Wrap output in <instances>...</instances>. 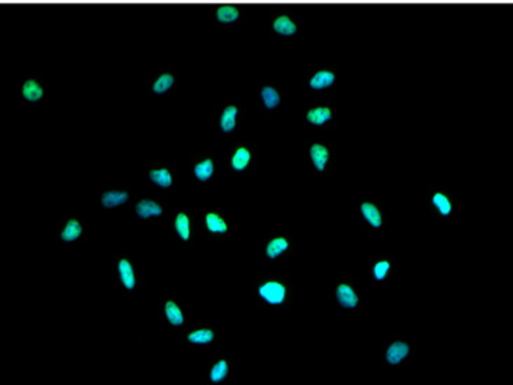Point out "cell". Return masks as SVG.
<instances>
[{
	"label": "cell",
	"mask_w": 513,
	"mask_h": 385,
	"mask_svg": "<svg viewBox=\"0 0 513 385\" xmlns=\"http://www.w3.org/2000/svg\"><path fill=\"white\" fill-rule=\"evenodd\" d=\"M303 165L306 173L316 177L333 175L337 171V143L313 142L303 143Z\"/></svg>",
	"instance_id": "10"
},
{
	"label": "cell",
	"mask_w": 513,
	"mask_h": 385,
	"mask_svg": "<svg viewBox=\"0 0 513 385\" xmlns=\"http://www.w3.org/2000/svg\"><path fill=\"white\" fill-rule=\"evenodd\" d=\"M303 34V20L296 13V10L279 9L271 10L270 37L276 41H291Z\"/></svg>",
	"instance_id": "19"
},
{
	"label": "cell",
	"mask_w": 513,
	"mask_h": 385,
	"mask_svg": "<svg viewBox=\"0 0 513 385\" xmlns=\"http://www.w3.org/2000/svg\"><path fill=\"white\" fill-rule=\"evenodd\" d=\"M180 72L176 65H158L148 76V92L153 97H173L180 92Z\"/></svg>",
	"instance_id": "20"
},
{
	"label": "cell",
	"mask_w": 513,
	"mask_h": 385,
	"mask_svg": "<svg viewBox=\"0 0 513 385\" xmlns=\"http://www.w3.org/2000/svg\"><path fill=\"white\" fill-rule=\"evenodd\" d=\"M55 238L65 246H76L90 240V228L79 212H69L55 226Z\"/></svg>",
	"instance_id": "21"
},
{
	"label": "cell",
	"mask_w": 513,
	"mask_h": 385,
	"mask_svg": "<svg viewBox=\"0 0 513 385\" xmlns=\"http://www.w3.org/2000/svg\"><path fill=\"white\" fill-rule=\"evenodd\" d=\"M248 6L244 7L243 0L235 4V0H229L223 4L222 0H218L212 4L211 10V19L218 29L236 30L240 29L248 22Z\"/></svg>",
	"instance_id": "24"
},
{
	"label": "cell",
	"mask_w": 513,
	"mask_h": 385,
	"mask_svg": "<svg viewBox=\"0 0 513 385\" xmlns=\"http://www.w3.org/2000/svg\"><path fill=\"white\" fill-rule=\"evenodd\" d=\"M359 228L376 234L384 240V234L393 220V209L387 208L381 198H361L358 201Z\"/></svg>",
	"instance_id": "11"
},
{
	"label": "cell",
	"mask_w": 513,
	"mask_h": 385,
	"mask_svg": "<svg viewBox=\"0 0 513 385\" xmlns=\"http://www.w3.org/2000/svg\"><path fill=\"white\" fill-rule=\"evenodd\" d=\"M180 342L193 354H212L223 342V329L213 322L191 321L190 326L180 332Z\"/></svg>",
	"instance_id": "7"
},
{
	"label": "cell",
	"mask_w": 513,
	"mask_h": 385,
	"mask_svg": "<svg viewBox=\"0 0 513 385\" xmlns=\"http://www.w3.org/2000/svg\"><path fill=\"white\" fill-rule=\"evenodd\" d=\"M302 123L311 132H326L339 128L338 110L333 100H316L302 111Z\"/></svg>",
	"instance_id": "17"
},
{
	"label": "cell",
	"mask_w": 513,
	"mask_h": 385,
	"mask_svg": "<svg viewBox=\"0 0 513 385\" xmlns=\"http://www.w3.org/2000/svg\"><path fill=\"white\" fill-rule=\"evenodd\" d=\"M167 234L170 243L183 250H194L200 237L198 220L194 218L193 209L181 208L171 210L167 218Z\"/></svg>",
	"instance_id": "8"
},
{
	"label": "cell",
	"mask_w": 513,
	"mask_h": 385,
	"mask_svg": "<svg viewBox=\"0 0 513 385\" xmlns=\"http://www.w3.org/2000/svg\"><path fill=\"white\" fill-rule=\"evenodd\" d=\"M133 191L124 186H107L99 196V205L103 210H120L132 205Z\"/></svg>",
	"instance_id": "28"
},
{
	"label": "cell",
	"mask_w": 513,
	"mask_h": 385,
	"mask_svg": "<svg viewBox=\"0 0 513 385\" xmlns=\"http://www.w3.org/2000/svg\"><path fill=\"white\" fill-rule=\"evenodd\" d=\"M198 228L210 243H231L236 240V223L222 209H203L198 216Z\"/></svg>",
	"instance_id": "13"
},
{
	"label": "cell",
	"mask_w": 513,
	"mask_h": 385,
	"mask_svg": "<svg viewBox=\"0 0 513 385\" xmlns=\"http://www.w3.org/2000/svg\"><path fill=\"white\" fill-rule=\"evenodd\" d=\"M256 102L260 108L261 117L275 120L283 112L285 103V93L279 83L268 80L256 87Z\"/></svg>",
	"instance_id": "25"
},
{
	"label": "cell",
	"mask_w": 513,
	"mask_h": 385,
	"mask_svg": "<svg viewBox=\"0 0 513 385\" xmlns=\"http://www.w3.org/2000/svg\"><path fill=\"white\" fill-rule=\"evenodd\" d=\"M130 206H132L135 219L148 226L158 225V221L167 219L171 212V209L166 202V198L160 195L140 198V200L132 202Z\"/></svg>",
	"instance_id": "26"
},
{
	"label": "cell",
	"mask_w": 513,
	"mask_h": 385,
	"mask_svg": "<svg viewBox=\"0 0 513 385\" xmlns=\"http://www.w3.org/2000/svg\"><path fill=\"white\" fill-rule=\"evenodd\" d=\"M246 117H248L246 100L235 97L223 100L213 117L216 138L220 140H235L246 130Z\"/></svg>",
	"instance_id": "4"
},
{
	"label": "cell",
	"mask_w": 513,
	"mask_h": 385,
	"mask_svg": "<svg viewBox=\"0 0 513 385\" xmlns=\"http://www.w3.org/2000/svg\"><path fill=\"white\" fill-rule=\"evenodd\" d=\"M14 94L26 108H42L47 104L48 85L40 75H24L14 85Z\"/></svg>",
	"instance_id": "23"
},
{
	"label": "cell",
	"mask_w": 513,
	"mask_h": 385,
	"mask_svg": "<svg viewBox=\"0 0 513 385\" xmlns=\"http://www.w3.org/2000/svg\"><path fill=\"white\" fill-rule=\"evenodd\" d=\"M339 67L337 64H321L314 67L304 76L302 92L314 100H336L338 93Z\"/></svg>",
	"instance_id": "5"
},
{
	"label": "cell",
	"mask_w": 513,
	"mask_h": 385,
	"mask_svg": "<svg viewBox=\"0 0 513 385\" xmlns=\"http://www.w3.org/2000/svg\"><path fill=\"white\" fill-rule=\"evenodd\" d=\"M459 195L444 186L432 185L428 188L427 206L428 218L432 220L452 221L460 219Z\"/></svg>",
	"instance_id": "14"
},
{
	"label": "cell",
	"mask_w": 513,
	"mask_h": 385,
	"mask_svg": "<svg viewBox=\"0 0 513 385\" xmlns=\"http://www.w3.org/2000/svg\"><path fill=\"white\" fill-rule=\"evenodd\" d=\"M190 301L180 297H163L158 301V318L170 332L180 334L190 326Z\"/></svg>",
	"instance_id": "18"
},
{
	"label": "cell",
	"mask_w": 513,
	"mask_h": 385,
	"mask_svg": "<svg viewBox=\"0 0 513 385\" xmlns=\"http://www.w3.org/2000/svg\"><path fill=\"white\" fill-rule=\"evenodd\" d=\"M112 282L127 299H135L145 288V271L133 254H112Z\"/></svg>",
	"instance_id": "2"
},
{
	"label": "cell",
	"mask_w": 513,
	"mask_h": 385,
	"mask_svg": "<svg viewBox=\"0 0 513 385\" xmlns=\"http://www.w3.org/2000/svg\"><path fill=\"white\" fill-rule=\"evenodd\" d=\"M326 296L336 304L337 309L352 313L364 314L369 309L368 300L361 291V282L356 276L337 278Z\"/></svg>",
	"instance_id": "6"
},
{
	"label": "cell",
	"mask_w": 513,
	"mask_h": 385,
	"mask_svg": "<svg viewBox=\"0 0 513 385\" xmlns=\"http://www.w3.org/2000/svg\"><path fill=\"white\" fill-rule=\"evenodd\" d=\"M222 165L228 175H254L258 173V146L251 142L231 143L223 156Z\"/></svg>",
	"instance_id": "12"
},
{
	"label": "cell",
	"mask_w": 513,
	"mask_h": 385,
	"mask_svg": "<svg viewBox=\"0 0 513 385\" xmlns=\"http://www.w3.org/2000/svg\"><path fill=\"white\" fill-rule=\"evenodd\" d=\"M223 171L222 160L218 155L200 148L191 153L190 160V181L195 186H212L216 181L222 177Z\"/></svg>",
	"instance_id": "15"
},
{
	"label": "cell",
	"mask_w": 513,
	"mask_h": 385,
	"mask_svg": "<svg viewBox=\"0 0 513 385\" xmlns=\"http://www.w3.org/2000/svg\"><path fill=\"white\" fill-rule=\"evenodd\" d=\"M248 297L260 309L285 311L299 301L293 279L286 276H256L248 286Z\"/></svg>",
	"instance_id": "1"
},
{
	"label": "cell",
	"mask_w": 513,
	"mask_h": 385,
	"mask_svg": "<svg viewBox=\"0 0 513 385\" xmlns=\"http://www.w3.org/2000/svg\"><path fill=\"white\" fill-rule=\"evenodd\" d=\"M180 168L173 163L155 158L149 165L145 166L143 177L149 188L158 192L163 198H175L180 191V178H178Z\"/></svg>",
	"instance_id": "9"
},
{
	"label": "cell",
	"mask_w": 513,
	"mask_h": 385,
	"mask_svg": "<svg viewBox=\"0 0 513 385\" xmlns=\"http://www.w3.org/2000/svg\"><path fill=\"white\" fill-rule=\"evenodd\" d=\"M236 357L233 354H215L202 367L205 385L236 384Z\"/></svg>",
	"instance_id": "22"
},
{
	"label": "cell",
	"mask_w": 513,
	"mask_h": 385,
	"mask_svg": "<svg viewBox=\"0 0 513 385\" xmlns=\"http://www.w3.org/2000/svg\"><path fill=\"white\" fill-rule=\"evenodd\" d=\"M371 266V284L374 288H387L393 283L396 265L390 254H376L369 258Z\"/></svg>",
	"instance_id": "27"
},
{
	"label": "cell",
	"mask_w": 513,
	"mask_h": 385,
	"mask_svg": "<svg viewBox=\"0 0 513 385\" xmlns=\"http://www.w3.org/2000/svg\"><path fill=\"white\" fill-rule=\"evenodd\" d=\"M415 338L412 335H393L387 339L381 349V360L390 369H404L415 363Z\"/></svg>",
	"instance_id": "16"
},
{
	"label": "cell",
	"mask_w": 513,
	"mask_h": 385,
	"mask_svg": "<svg viewBox=\"0 0 513 385\" xmlns=\"http://www.w3.org/2000/svg\"><path fill=\"white\" fill-rule=\"evenodd\" d=\"M298 246V241L288 231L266 233L258 246V264L266 266L288 265L295 261Z\"/></svg>",
	"instance_id": "3"
}]
</instances>
